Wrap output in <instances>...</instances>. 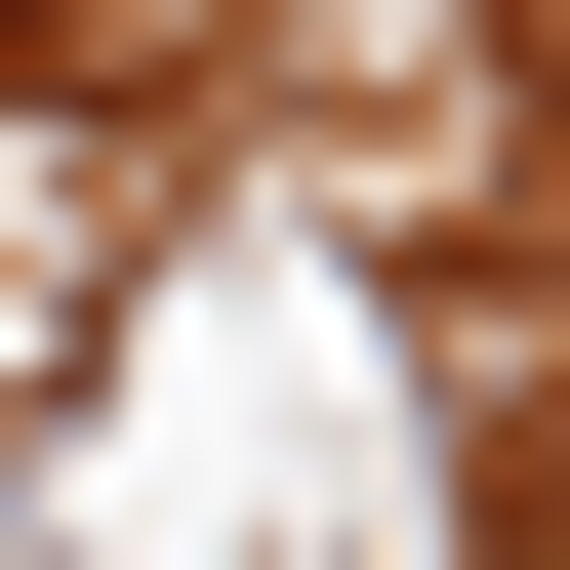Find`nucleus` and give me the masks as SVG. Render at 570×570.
<instances>
[{"mask_svg":"<svg viewBox=\"0 0 570 570\" xmlns=\"http://www.w3.org/2000/svg\"><path fill=\"white\" fill-rule=\"evenodd\" d=\"M0 41H41V0H0Z\"/></svg>","mask_w":570,"mask_h":570,"instance_id":"obj_1","label":"nucleus"}]
</instances>
